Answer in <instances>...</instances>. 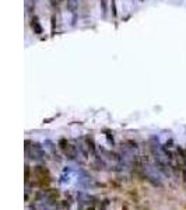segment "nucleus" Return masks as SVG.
<instances>
[{"instance_id":"nucleus-7","label":"nucleus","mask_w":186,"mask_h":210,"mask_svg":"<svg viewBox=\"0 0 186 210\" xmlns=\"http://www.w3.org/2000/svg\"><path fill=\"white\" fill-rule=\"evenodd\" d=\"M51 3L53 4V6H58V4H60V3H63L64 0H49Z\"/></svg>"},{"instance_id":"nucleus-8","label":"nucleus","mask_w":186,"mask_h":210,"mask_svg":"<svg viewBox=\"0 0 186 210\" xmlns=\"http://www.w3.org/2000/svg\"><path fill=\"white\" fill-rule=\"evenodd\" d=\"M180 172H182V178H183V181H185V182H186V167H183Z\"/></svg>"},{"instance_id":"nucleus-2","label":"nucleus","mask_w":186,"mask_h":210,"mask_svg":"<svg viewBox=\"0 0 186 210\" xmlns=\"http://www.w3.org/2000/svg\"><path fill=\"white\" fill-rule=\"evenodd\" d=\"M178 154H179V157H180V161H182L183 167H186V153H185V150L178 147Z\"/></svg>"},{"instance_id":"nucleus-5","label":"nucleus","mask_w":186,"mask_h":210,"mask_svg":"<svg viewBox=\"0 0 186 210\" xmlns=\"http://www.w3.org/2000/svg\"><path fill=\"white\" fill-rule=\"evenodd\" d=\"M30 181V167L28 165H25V183Z\"/></svg>"},{"instance_id":"nucleus-1","label":"nucleus","mask_w":186,"mask_h":210,"mask_svg":"<svg viewBox=\"0 0 186 210\" xmlns=\"http://www.w3.org/2000/svg\"><path fill=\"white\" fill-rule=\"evenodd\" d=\"M35 174H37L38 178H41V177H49V171L46 170L45 167H41V165H38V167L35 168Z\"/></svg>"},{"instance_id":"nucleus-9","label":"nucleus","mask_w":186,"mask_h":210,"mask_svg":"<svg viewBox=\"0 0 186 210\" xmlns=\"http://www.w3.org/2000/svg\"><path fill=\"white\" fill-rule=\"evenodd\" d=\"M87 210H94V207H88V209H87Z\"/></svg>"},{"instance_id":"nucleus-3","label":"nucleus","mask_w":186,"mask_h":210,"mask_svg":"<svg viewBox=\"0 0 186 210\" xmlns=\"http://www.w3.org/2000/svg\"><path fill=\"white\" fill-rule=\"evenodd\" d=\"M48 198H49V200L58 199L59 198V192L55 191V189H51V191H48Z\"/></svg>"},{"instance_id":"nucleus-4","label":"nucleus","mask_w":186,"mask_h":210,"mask_svg":"<svg viewBox=\"0 0 186 210\" xmlns=\"http://www.w3.org/2000/svg\"><path fill=\"white\" fill-rule=\"evenodd\" d=\"M69 146H70V144H69V142H67L66 139H60V140H59V147H60L63 151H64V150H66Z\"/></svg>"},{"instance_id":"nucleus-6","label":"nucleus","mask_w":186,"mask_h":210,"mask_svg":"<svg viewBox=\"0 0 186 210\" xmlns=\"http://www.w3.org/2000/svg\"><path fill=\"white\" fill-rule=\"evenodd\" d=\"M87 143H88V147H90V149H91V151L94 153V143H92V140L90 139V137H88V139H87Z\"/></svg>"}]
</instances>
